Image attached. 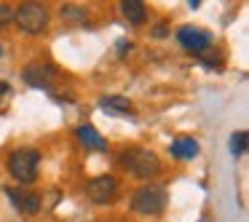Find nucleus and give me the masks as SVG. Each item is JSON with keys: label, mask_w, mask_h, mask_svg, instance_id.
<instances>
[{"label": "nucleus", "mask_w": 249, "mask_h": 222, "mask_svg": "<svg viewBox=\"0 0 249 222\" xmlns=\"http://www.w3.org/2000/svg\"><path fill=\"white\" fill-rule=\"evenodd\" d=\"M118 161L126 171H131L140 179H150L161 171V158L153 150H147V147H126Z\"/></svg>", "instance_id": "1"}, {"label": "nucleus", "mask_w": 249, "mask_h": 222, "mask_svg": "<svg viewBox=\"0 0 249 222\" xmlns=\"http://www.w3.org/2000/svg\"><path fill=\"white\" fill-rule=\"evenodd\" d=\"M38 166H40V150L35 147H19L8 155V171L17 182L22 185H33L38 177Z\"/></svg>", "instance_id": "2"}, {"label": "nucleus", "mask_w": 249, "mask_h": 222, "mask_svg": "<svg viewBox=\"0 0 249 222\" xmlns=\"http://www.w3.org/2000/svg\"><path fill=\"white\" fill-rule=\"evenodd\" d=\"M131 209L137 214H145V217L161 214L166 209V190L161 185H145V188H140L131 195Z\"/></svg>", "instance_id": "3"}, {"label": "nucleus", "mask_w": 249, "mask_h": 222, "mask_svg": "<svg viewBox=\"0 0 249 222\" xmlns=\"http://www.w3.org/2000/svg\"><path fill=\"white\" fill-rule=\"evenodd\" d=\"M14 22L19 24L22 33L40 35L49 27V11H46V6H40V3H22V6L14 11Z\"/></svg>", "instance_id": "4"}, {"label": "nucleus", "mask_w": 249, "mask_h": 222, "mask_svg": "<svg viewBox=\"0 0 249 222\" xmlns=\"http://www.w3.org/2000/svg\"><path fill=\"white\" fill-rule=\"evenodd\" d=\"M177 40H179V46H182L188 54L201 56V59H204L206 51H212V35L206 33V30H201V27H193V24L179 27Z\"/></svg>", "instance_id": "5"}, {"label": "nucleus", "mask_w": 249, "mask_h": 222, "mask_svg": "<svg viewBox=\"0 0 249 222\" xmlns=\"http://www.w3.org/2000/svg\"><path fill=\"white\" fill-rule=\"evenodd\" d=\"M118 179L113 174H99V177H91L86 182V195L91 204H113L115 195H118Z\"/></svg>", "instance_id": "6"}, {"label": "nucleus", "mask_w": 249, "mask_h": 222, "mask_svg": "<svg viewBox=\"0 0 249 222\" xmlns=\"http://www.w3.org/2000/svg\"><path fill=\"white\" fill-rule=\"evenodd\" d=\"M6 195L11 198L14 209L22 211V214H38L40 204H43L38 193H30V190H22V188H6Z\"/></svg>", "instance_id": "7"}, {"label": "nucleus", "mask_w": 249, "mask_h": 222, "mask_svg": "<svg viewBox=\"0 0 249 222\" xmlns=\"http://www.w3.org/2000/svg\"><path fill=\"white\" fill-rule=\"evenodd\" d=\"M54 75H56V70L51 65H30L27 70L22 72L24 83H30V86H35V88H49L51 83H54Z\"/></svg>", "instance_id": "8"}, {"label": "nucleus", "mask_w": 249, "mask_h": 222, "mask_svg": "<svg viewBox=\"0 0 249 222\" xmlns=\"http://www.w3.org/2000/svg\"><path fill=\"white\" fill-rule=\"evenodd\" d=\"M75 137L81 139V145L86 147V150H99V153L107 150V139H105V137L99 134L91 123H81L75 129Z\"/></svg>", "instance_id": "9"}, {"label": "nucleus", "mask_w": 249, "mask_h": 222, "mask_svg": "<svg viewBox=\"0 0 249 222\" xmlns=\"http://www.w3.org/2000/svg\"><path fill=\"white\" fill-rule=\"evenodd\" d=\"M169 153H172L174 158H179V161H190V158H196L201 153L198 142L190 139V137H179V139H174L172 145H169Z\"/></svg>", "instance_id": "10"}, {"label": "nucleus", "mask_w": 249, "mask_h": 222, "mask_svg": "<svg viewBox=\"0 0 249 222\" xmlns=\"http://www.w3.org/2000/svg\"><path fill=\"white\" fill-rule=\"evenodd\" d=\"M121 14H124L126 22L137 24V27L147 22V8H145L142 0H124V3H121Z\"/></svg>", "instance_id": "11"}, {"label": "nucleus", "mask_w": 249, "mask_h": 222, "mask_svg": "<svg viewBox=\"0 0 249 222\" xmlns=\"http://www.w3.org/2000/svg\"><path fill=\"white\" fill-rule=\"evenodd\" d=\"M99 107L107 110L110 115H131L134 104H131V99H126V97L110 94V97H102V99H99Z\"/></svg>", "instance_id": "12"}, {"label": "nucleus", "mask_w": 249, "mask_h": 222, "mask_svg": "<svg viewBox=\"0 0 249 222\" xmlns=\"http://www.w3.org/2000/svg\"><path fill=\"white\" fill-rule=\"evenodd\" d=\"M247 145H249L247 131H236V134L231 137V153H233L236 158H241L244 153H247Z\"/></svg>", "instance_id": "13"}, {"label": "nucleus", "mask_w": 249, "mask_h": 222, "mask_svg": "<svg viewBox=\"0 0 249 222\" xmlns=\"http://www.w3.org/2000/svg\"><path fill=\"white\" fill-rule=\"evenodd\" d=\"M11 22H14V8L6 6V3H0V30L8 27Z\"/></svg>", "instance_id": "14"}, {"label": "nucleus", "mask_w": 249, "mask_h": 222, "mask_svg": "<svg viewBox=\"0 0 249 222\" xmlns=\"http://www.w3.org/2000/svg\"><path fill=\"white\" fill-rule=\"evenodd\" d=\"M62 17H70V19H86L78 8H62Z\"/></svg>", "instance_id": "15"}, {"label": "nucleus", "mask_w": 249, "mask_h": 222, "mask_svg": "<svg viewBox=\"0 0 249 222\" xmlns=\"http://www.w3.org/2000/svg\"><path fill=\"white\" fill-rule=\"evenodd\" d=\"M153 35H156V38H163V35H166V24H156V30H153Z\"/></svg>", "instance_id": "16"}, {"label": "nucleus", "mask_w": 249, "mask_h": 222, "mask_svg": "<svg viewBox=\"0 0 249 222\" xmlns=\"http://www.w3.org/2000/svg\"><path fill=\"white\" fill-rule=\"evenodd\" d=\"M8 91H11V86L6 81H0V97H8Z\"/></svg>", "instance_id": "17"}, {"label": "nucleus", "mask_w": 249, "mask_h": 222, "mask_svg": "<svg viewBox=\"0 0 249 222\" xmlns=\"http://www.w3.org/2000/svg\"><path fill=\"white\" fill-rule=\"evenodd\" d=\"M129 49H131V43H126V40H121V43H118V54H121V56H124Z\"/></svg>", "instance_id": "18"}, {"label": "nucleus", "mask_w": 249, "mask_h": 222, "mask_svg": "<svg viewBox=\"0 0 249 222\" xmlns=\"http://www.w3.org/2000/svg\"><path fill=\"white\" fill-rule=\"evenodd\" d=\"M0 56H3V46H0Z\"/></svg>", "instance_id": "19"}]
</instances>
